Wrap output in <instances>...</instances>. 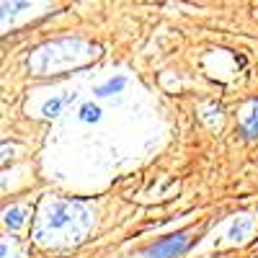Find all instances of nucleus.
<instances>
[{
  "label": "nucleus",
  "instance_id": "nucleus-8",
  "mask_svg": "<svg viewBox=\"0 0 258 258\" xmlns=\"http://www.w3.org/2000/svg\"><path fill=\"white\" fill-rule=\"evenodd\" d=\"M78 119H80V121H85V124L98 121V119H101V109H98V106H96L93 101H88V103H83V106H80Z\"/></svg>",
  "mask_w": 258,
  "mask_h": 258
},
{
  "label": "nucleus",
  "instance_id": "nucleus-7",
  "mask_svg": "<svg viewBox=\"0 0 258 258\" xmlns=\"http://www.w3.org/2000/svg\"><path fill=\"white\" fill-rule=\"evenodd\" d=\"M250 227H253L250 217H238V220L232 222V227H230V232H227V238H232V240H243Z\"/></svg>",
  "mask_w": 258,
  "mask_h": 258
},
{
  "label": "nucleus",
  "instance_id": "nucleus-3",
  "mask_svg": "<svg viewBox=\"0 0 258 258\" xmlns=\"http://www.w3.org/2000/svg\"><path fill=\"white\" fill-rule=\"evenodd\" d=\"M29 220V209L26 207H11L3 212V222L11 227V230H21Z\"/></svg>",
  "mask_w": 258,
  "mask_h": 258
},
{
  "label": "nucleus",
  "instance_id": "nucleus-4",
  "mask_svg": "<svg viewBox=\"0 0 258 258\" xmlns=\"http://www.w3.org/2000/svg\"><path fill=\"white\" fill-rule=\"evenodd\" d=\"M124 85H126V78H124V75H116V78H111V80H106V83L96 85L93 93H96V96H101V98H106V96L121 93V91H124Z\"/></svg>",
  "mask_w": 258,
  "mask_h": 258
},
{
  "label": "nucleus",
  "instance_id": "nucleus-2",
  "mask_svg": "<svg viewBox=\"0 0 258 258\" xmlns=\"http://www.w3.org/2000/svg\"><path fill=\"white\" fill-rule=\"evenodd\" d=\"M73 220H75L73 207L68 202H54L44 214V227L47 230H64L68 225H73Z\"/></svg>",
  "mask_w": 258,
  "mask_h": 258
},
{
  "label": "nucleus",
  "instance_id": "nucleus-10",
  "mask_svg": "<svg viewBox=\"0 0 258 258\" xmlns=\"http://www.w3.org/2000/svg\"><path fill=\"white\" fill-rule=\"evenodd\" d=\"M8 253H11V245L6 240H0V258H8Z\"/></svg>",
  "mask_w": 258,
  "mask_h": 258
},
{
  "label": "nucleus",
  "instance_id": "nucleus-9",
  "mask_svg": "<svg viewBox=\"0 0 258 258\" xmlns=\"http://www.w3.org/2000/svg\"><path fill=\"white\" fill-rule=\"evenodd\" d=\"M16 8H24V3H6V6H0V21H3V18H8V16H13L16 13Z\"/></svg>",
  "mask_w": 258,
  "mask_h": 258
},
{
  "label": "nucleus",
  "instance_id": "nucleus-5",
  "mask_svg": "<svg viewBox=\"0 0 258 258\" xmlns=\"http://www.w3.org/2000/svg\"><path fill=\"white\" fill-rule=\"evenodd\" d=\"M73 101H75V93H64V96H59V98H49L44 106H41V114H44L47 119H52V116H57L64 106L73 103Z\"/></svg>",
  "mask_w": 258,
  "mask_h": 258
},
{
  "label": "nucleus",
  "instance_id": "nucleus-1",
  "mask_svg": "<svg viewBox=\"0 0 258 258\" xmlns=\"http://www.w3.org/2000/svg\"><path fill=\"white\" fill-rule=\"evenodd\" d=\"M188 240H191L188 238V230H178L173 235H168V238L153 243L142 253V258H176V255H181L188 248Z\"/></svg>",
  "mask_w": 258,
  "mask_h": 258
},
{
  "label": "nucleus",
  "instance_id": "nucleus-6",
  "mask_svg": "<svg viewBox=\"0 0 258 258\" xmlns=\"http://www.w3.org/2000/svg\"><path fill=\"white\" fill-rule=\"evenodd\" d=\"M243 132H245V137H250V140L258 137V101H253V106H250V111H248V116H245V121H243Z\"/></svg>",
  "mask_w": 258,
  "mask_h": 258
}]
</instances>
